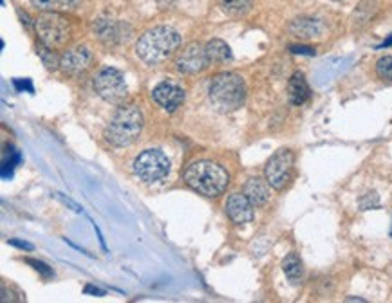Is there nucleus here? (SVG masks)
Returning <instances> with one entry per match:
<instances>
[{
    "label": "nucleus",
    "mask_w": 392,
    "mask_h": 303,
    "mask_svg": "<svg viewBox=\"0 0 392 303\" xmlns=\"http://www.w3.org/2000/svg\"><path fill=\"white\" fill-rule=\"evenodd\" d=\"M183 177L184 183L204 197H219L230 183L226 170L212 161H195L186 166Z\"/></svg>",
    "instance_id": "obj_2"
},
{
    "label": "nucleus",
    "mask_w": 392,
    "mask_h": 303,
    "mask_svg": "<svg viewBox=\"0 0 392 303\" xmlns=\"http://www.w3.org/2000/svg\"><path fill=\"white\" fill-rule=\"evenodd\" d=\"M208 96L219 112L237 111L246 101V83L235 72H223L212 80Z\"/></svg>",
    "instance_id": "obj_3"
},
{
    "label": "nucleus",
    "mask_w": 392,
    "mask_h": 303,
    "mask_svg": "<svg viewBox=\"0 0 392 303\" xmlns=\"http://www.w3.org/2000/svg\"><path fill=\"white\" fill-rule=\"evenodd\" d=\"M36 53L40 54L42 62H44V65L47 69L54 71V69L60 67V62H62V58H58V54L54 53V49L47 47V45H44V43H40L39 51H36Z\"/></svg>",
    "instance_id": "obj_21"
},
{
    "label": "nucleus",
    "mask_w": 392,
    "mask_h": 303,
    "mask_svg": "<svg viewBox=\"0 0 392 303\" xmlns=\"http://www.w3.org/2000/svg\"><path fill=\"white\" fill-rule=\"evenodd\" d=\"M25 262H28L30 265H33L34 269L39 271V273L42 274L44 278H51V276H54L53 269H49V265L44 264V262H39V260H31V258H28Z\"/></svg>",
    "instance_id": "obj_23"
},
{
    "label": "nucleus",
    "mask_w": 392,
    "mask_h": 303,
    "mask_svg": "<svg viewBox=\"0 0 392 303\" xmlns=\"http://www.w3.org/2000/svg\"><path fill=\"white\" fill-rule=\"evenodd\" d=\"M244 195L253 206H264L270 201V183L261 177L248 179V183L244 184Z\"/></svg>",
    "instance_id": "obj_14"
},
{
    "label": "nucleus",
    "mask_w": 392,
    "mask_h": 303,
    "mask_svg": "<svg viewBox=\"0 0 392 303\" xmlns=\"http://www.w3.org/2000/svg\"><path fill=\"white\" fill-rule=\"evenodd\" d=\"M293 163L295 155L287 148H282L272 155L266 164V181L273 190H284L290 184L291 173H293Z\"/></svg>",
    "instance_id": "obj_8"
},
{
    "label": "nucleus",
    "mask_w": 392,
    "mask_h": 303,
    "mask_svg": "<svg viewBox=\"0 0 392 303\" xmlns=\"http://www.w3.org/2000/svg\"><path fill=\"white\" fill-rule=\"evenodd\" d=\"M54 197L60 199V201H62L63 204H67V206L73 207V210H74V212H76V213H82V210H80V206H78L76 202H73V201H71V199H67V197H63L62 193H54Z\"/></svg>",
    "instance_id": "obj_26"
},
{
    "label": "nucleus",
    "mask_w": 392,
    "mask_h": 303,
    "mask_svg": "<svg viewBox=\"0 0 392 303\" xmlns=\"http://www.w3.org/2000/svg\"><path fill=\"white\" fill-rule=\"evenodd\" d=\"M334 2H344V0H334Z\"/></svg>",
    "instance_id": "obj_32"
},
{
    "label": "nucleus",
    "mask_w": 392,
    "mask_h": 303,
    "mask_svg": "<svg viewBox=\"0 0 392 303\" xmlns=\"http://www.w3.org/2000/svg\"><path fill=\"white\" fill-rule=\"evenodd\" d=\"M40 43L51 49H62L71 38V25L58 11H44L34 22Z\"/></svg>",
    "instance_id": "obj_5"
},
{
    "label": "nucleus",
    "mask_w": 392,
    "mask_h": 303,
    "mask_svg": "<svg viewBox=\"0 0 392 303\" xmlns=\"http://www.w3.org/2000/svg\"><path fill=\"white\" fill-rule=\"evenodd\" d=\"M383 45H392V38H389V40H387V42L383 43Z\"/></svg>",
    "instance_id": "obj_31"
},
{
    "label": "nucleus",
    "mask_w": 392,
    "mask_h": 303,
    "mask_svg": "<svg viewBox=\"0 0 392 303\" xmlns=\"http://www.w3.org/2000/svg\"><path fill=\"white\" fill-rule=\"evenodd\" d=\"M347 302H365L363 298H347Z\"/></svg>",
    "instance_id": "obj_30"
},
{
    "label": "nucleus",
    "mask_w": 392,
    "mask_h": 303,
    "mask_svg": "<svg viewBox=\"0 0 392 303\" xmlns=\"http://www.w3.org/2000/svg\"><path fill=\"white\" fill-rule=\"evenodd\" d=\"M85 293H89V294H94V296H103V291L102 289H98V287H92V285H87L85 287Z\"/></svg>",
    "instance_id": "obj_28"
},
{
    "label": "nucleus",
    "mask_w": 392,
    "mask_h": 303,
    "mask_svg": "<svg viewBox=\"0 0 392 303\" xmlns=\"http://www.w3.org/2000/svg\"><path fill=\"white\" fill-rule=\"evenodd\" d=\"M253 0H221V8L230 16H242L252 10Z\"/></svg>",
    "instance_id": "obj_19"
},
{
    "label": "nucleus",
    "mask_w": 392,
    "mask_h": 303,
    "mask_svg": "<svg viewBox=\"0 0 392 303\" xmlns=\"http://www.w3.org/2000/svg\"><path fill=\"white\" fill-rule=\"evenodd\" d=\"M143 130V115L138 106H121L105 128V139L112 146H131Z\"/></svg>",
    "instance_id": "obj_4"
},
{
    "label": "nucleus",
    "mask_w": 392,
    "mask_h": 303,
    "mask_svg": "<svg viewBox=\"0 0 392 303\" xmlns=\"http://www.w3.org/2000/svg\"><path fill=\"white\" fill-rule=\"evenodd\" d=\"M391 236H392V229H391Z\"/></svg>",
    "instance_id": "obj_33"
},
{
    "label": "nucleus",
    "mask_w": 392,
    "mask_h": 303,
    "mask_svg": "<svg viewBox=\"0 0 392 303\" xmlns=\"http://www.w3.org/2000/svg\"><path fill=\"white\" fill-rule=\"evenodd\" d=\"M378 206V195L376 193H367V197L362 199V202H360V207H362L363 212L365 210H371V207Z\"/></svg>",
    "instance_id": "obj_24"
},
{
    "label": "nucleus",
    "mask_w": 392,
    "mask_h": 303,
    "mask_svg": "<svg viewBox=\"0 0 392 303\" xmlns=\"http://www.w3.org/2000/svg\"><path fill=\"white\" fill-rule=\"evenodd\" d=\"M376 72L383 82L392 83V56L380 58L376 62Z\"/></svg>",
    "instance_id": "obj_22"
},
{
    "label": "nucleus",
    "mask_w": 392,
    "mask_h": 303,
    "mask_svg": "<svg viewBox=\"0 0 392 303\" xmlns=\"http://www.w3.org/2000/svg\"><path fill=\"white\" fill-rule=\"evenodd\" d=\"M152 98L160 106H163L165 111L174 112L177 111L184 101V91L183 87H179L174 82H163L155 87L152 91Z\"/></svg>",
    "instance_id": "obj_11"
},
{
    "label": "nucleus",
    "mask_w": 392,
    "mask_h": 303,
    "mask_svg": "<svg viewBox=\"0 0 392 303\" xmlns=\"http://www.w3.org/2000/svg\"><path fill=\"white\" fill-rule=\"evenodd\" d=\"M282 271H284L286 278L290 280L291 284H301L302 276H304V265H302L301 256L296 255V253H290V255L284 258V262H282Z\"/></svg>",
    "instance_id": "obj_18"
},
{
    "label": "nucleus",
    "mask_w": 392,
    "mask_h": 303,
    "mask_svg": "<svg viewBox=\"0 0 392 303\" xmlns=\"http://www.w3.org/2000/svg\"><path fill=\"white\" fill-rule=\"evenodd\" d=\"M94 91L98 92V96L109 103H121L129 94L125 78L114 67H103L94 76Z\"/></svg>",
    "instance_id": "obj_7"
},
{
    "label": "nucleus",
    "mask_w": 392,
    "mask_h": 303,
    "mask_svg": "<svg viewBox=\"0 0 392 303\" xmlns=\"http://www.w3.org/2000/svg\"><path fill=\"white\" fill-rule=\"evenodd\" d=\"M98 38L107 45H116V43L127 42L131 36V27L123 22H114V20H98L94 24Z\"/></svg>",
    "instance_id": "obj_12"
},
{
    "label": "nucleus",
    "mask_w": 392,
    "mask_h": 303,
    "mask_svg": "<svg viewBox=\"0 0 392 303\" xmlns=\"http://www.w3.org/2000/svg\"><path fill=\"white\" fill-rule=\"evenodd\" d=\"M290 31L298 38H316L322 34V24L313 19H296L291 22Z\"/></svg>",
    "instance_id": "obj_17"
},
{
    "label": "nucleus",
    "mask_w": 392,
    "mask_h": 303,
    "mask_svg": "<svg viewBox=\"0 0 392 303\" xmlns=\"http://www.w3.org/2000/svg\"><path fill=\"white\" fill-rule=\"evenodd\" d=\"M92 63V53L87 45H78L74 49H69L65 51L62 56V62H60V69H62L65 74H71V76H76V74H82V72L87 71Z\"/></svg>",
    "instance_id": "obj_10"
},
{
    "label": "nucleus",
    "mask_w": 392,
    "mask_h": 303,
    "mask_svg": "<svg viewBox=\"0 0 392 303\" xmlns=\"http://www.w3.org/2000/svg\"><path fill=\"white\" fill-rule=\"evenodd\" d=\"M179 33L172 27L160 25V27H154L141 34L136 43V53L145 63L155 65V63L168 60L179 49Z\"/></svg>",
    "instance_id": "obj_1"
},
{
    "label": "nucleus",
    "mask_w": 392,
    "mask_h": 303,
    "mask_svg": "<svg viewBox=\"0 0 392 303\" xmlns=\"http://www.w3.org/2000/svg\"><path fill=\"white\" fill-rule=\"evenodd\" d=\"M291 53L295 54H307V56H315V49L304 47V45H291Z\"/></svg>",
    "instance_id": "obj_25"
},
{
    "label": "nucleus",
    "mask_w": 392,
    "mask_h": 303,
    "mask_svg": "<svg viewBox=\"0 0 392 303\" xmlns=\"http://www.w3.org/2000/svg\"><path fill=\"white\" fill-rule=\"evenodd\" d=\"M253 204L244 193H233L226 202V213L233 224H246L253 221Z\"/></svg>",
    "instance_id": "obj_13"
},
{
    "label": "nucleus",
    "mask_w": 392,
    "mask_h": 303,
    "mask_svg": "<svg viewBox=\"0 0 392 303\" xmlns=\"http://www.w3.org/2000/svg\"><path fill=\"white\" fill-rule=\"evenodd\" d=\"M309 96L311 91L307 82H305L304 74L302 72H295L290 78V83H287V98H290L291 105H304L305 101L309 100Z\"/></svg>",
    "instance_id": "obj_15"
},
{
    "label": "nucleus",
    "mask_w": 392,
    "mask_h": 303,
    "mask_svg": "<svg viewBox=\"0 0 392 303\" xmlns=\"http://www.w3.org/2000/svg\"><path fill=\"white\" fill-rule=\"evenodd\" d=\"M204 51H206V58H208L210 65H221V63L232 62V49L223 40H210L206 45H204Z\"/></svg>",
    "instance_id": "obj_16"
},
{
    "label": "nucleus",
    "mask_w": 392,
    "mask_h": 303,
    "mask_svg": "<svg viewBox=\"0 0 392 303\" xmlns=\"http://www.w3.org/2000/svg\"><path fill=\"white\" fill-rule=\"evenodd\" d=\"M134 173L145 183H160L170 173V161L161 150H145L134 161Z\"/></svg>",
    "instance_id": "obj_6"
},
{
    "label": "nucleus",
    "mask_w": 392,
    "mask_h": 303,
    "mask_svg": "<svg viewBox=\"0 0 392 303\" xmlns=\"http://www.w3.org/2000/svg\"><path fill=\"white\" fill-rule=\"evenodd\" d=\"M78 0H31V4L40 11H63L71 10Z\"/></svg>",
    "instance_id": "obj_20"
},
{
    "label": "nucleus",
    "mask_w": 392,
    "mask_h": 303,
    "mask_svg": "<svg viewBox=\"0 0 392 303\" xmlns=\"http://www.w3.org/2000/svg\"><path fill=\"white\" fill-rule=\"evenodd\" d=\"M10 244L17 245V247H20V249H28V251L33 249V244H28V242H22V240H10Z\"/></svg>",
    "instance_id": "obj_27"
},
{
    "label": "nucleus",
    "mask_w": 392,
    "mask_h": 303,
    "mask_svg": "<svg viewBox=\"0 0 392 303\" xmlns=\"http://www.w3.org/2000/svg\"><path fill=\"white\" fill-rule=\"evenodd\" d=\"M175 65L184 74H195V72H201L208 63V58H206V51L201 43H188L186 47L183 49L175 60Z\"/></svg>",
    "instance_id": "obj_9"
},
{
    "label": "nucleus",
    "mask_w": 392,
    "mask_h": 303,
    "mask_svg": "<svg viewBox=\"0 0 392 303\" xmlns=\"http://www.w3.org/2000/svg\"><path fill=\"white\" fill-rule=\"evenodd\" d=\"M15 85L19 87V89H28V91H30V92H33V87H31L30 80H25L24 83L20 82V80H15Z\"/></svg>",
    "instance_id": "obj_29"
}]
</instances>
